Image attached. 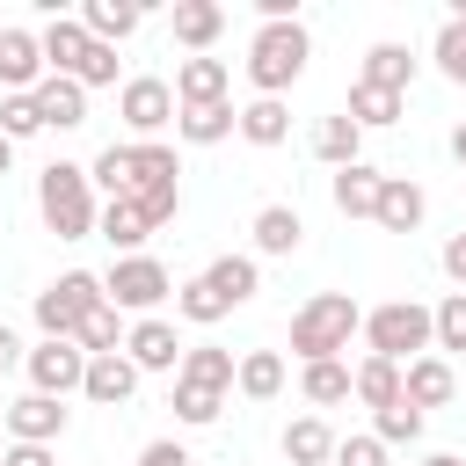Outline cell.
Wrapping results in <instances>:
<instances>
[{"mask_svg":"<svg viewBox=\"0 0 466 466\" xmlns=\"http://www.w3.org/2000/svg\"><path fill=\"white\" fill-rule=\"evenodd\" d=\"M357 328H364V306H357L350 291H313V299L291 313V350H299V364H328V357L350 350Z\"/></svg>","mask_w":466,"mask_h":466,"instance_id":"cell-1","label":"cell"},{"mask_svg":"<svg viewBox=\"0 0 466 466\" xmlns=\"http://www.w3.org/2000/svg\"><path fill=\"white\" fill-rule=\"evenodd\" d=\"M36 211H44V226H51L58 240H87V233L102 226L95 182H87V167H73V160H51V167L36 175Z\"/></svg>","mask_w":466,"mask_h":466,"instance_id":"cell-2","label":"cell"},{"mask_svg":"<svg viewBox=\"0 0 466 466\" xmlns=\"http://www.w3.org/2000/svg\"><path fill=\"white\" fill-rule=\"evenodd\" d=\"M364 350L386 357V364H415V357L437 350V313L422 299H386V306L364 313Z\"/></svg>","mask_w":466,"mask_h":466,"instance_id":"cell-3","label":"cell"},{"mask_svg":"<svg viewBox=\"0 0 466 466\" xmlns=\"http://www.w3.org/2000/svg\"><path fill=\"white\" fill-rule=\"evenodd\" d=\"M306 58H313V36H306L299 22H262L255 44H248V80H255V95H284V87L306 73Z\"/></svg>","mask_w":466,"mask_h":466,"instance_id":"cell-4","label":"cell"},{"mask_svg":"<svg viewBox=\"0 0 466 466\" xmlns=\"http://www.w3.org/2000/svg\"><path fill=\"white\" fill-rule=\"evenodd\" d=\"M95 306H109V291H102L95 269H66L58 284H44V291H36V328H44V342H80V328H87Z\"/></svg>","mask_w":466,"mask_h":466,"instance_id":"cell-5","label":"cell"},{"mask_svg":"<svg viewBox=\"0 0 466 466\" xmlns=\"http://www.w3.org/2000/svg\"><path fill=\"white\" fill-rule=\"evenodd\" d=\"M102 291H109L116 313H138V320H146L160 299H175V277H167V262H153V255H116L109 277H102Z\"/></svg>","mask_w":466,"mask_h":466,"instance_id":"cell-6","label":"cell"},{"mask_svg":"<svg viewBox=\"0 0 466 466\" xmlns=\"http://www.w3.org/2000/svg\"><path fill=\"white\" fill-rule=\"evenodd\" d=\"M175 109H182V102H175V87H167V80H153V73H138V80H124V87H116V116H124V131H131L138 146H146V138H160V131L175 124Z\"/></svg>","mask_w":466,"mask_h":466,"instance_id":"cell-7","label":"cell"},{"mask_svg":"<svg viewBox=\"0 0 466 466\" xmlns=\"http://www.w3.org/2000/svg\"><path fill=\"white\" fill-rule=\"evenodd\" d=\"M22 371H29V393L66 400V393H80V386H87V350H80V342H36Z\"/></svg>","mask_w":466,"mask_h":466,"instance_id":"cell-8","label":"cell"},{"mask_svg":"<svg viewBox=\"0 0 466 466\" xmlns=\"http://www.w3.org/2000/svg\"><path fill=\"white\" fill-rule=\"evenodd\" d=\"M44 36L36 29H0V87L7 95H36L44 87Z\"/></svg>","mask_w":466,"mask_h":466,"instance_id":"cell-9","label":"cell"},{"mask_svg":"<svg viewBox=\"0 0 466 466\" xmlns=\"http://www.w3.org/2000/svg\"><path fill=\"white\" fill-rule=\"evenodd\" d=\"M124 357H131L138 371H182V335H175V320L146 313V320L124 335Z\"/></svg>","mask_w":466,"mask_h":466,"instance_id":"cell-10","label":"cell"},{"mask_svg":"<svg viewBox=\"0 0 466 466\" xmlns=\"http://www.w3.org/2000/svg\"><path fill=\"white\" fill-rule=\"evenodd\" d=\"M58 430H66V400H51V393L7 400V444H51Z\"/></svg>","mask_w":466,"mask_h":466,"instance_id":"cell-11","label":"cell"},{"mask_svg":"<svg viewBox=\"0 0 466 466\" xmlns=\"http://www.w3.org/2000/svg\"><path fill=\"white\" fill-rule=\"evenodd\" d=\"M36 36H44V66L66 73V80H80V66H87V51H95V36L80 29V15H51Z\"/></svg>","mask_w":466,"mask_h":466,"instance_id":"cell-12","label":"cell"},{"mask_svg":"<svg viewBox=\"0 0 466 466\" xmlns=\"http://www.w3.org/2000/svg\"><path fill=\"white\" fill-rule=\"evenodd\" d=\"M400 393H408L422 415H430V408H444V400L459 393V371H451V357H437V350H430V357L400 364Z\"/></svg>","mask_w":466,"mask_h":466,"instance_id":"cell-13","label":"cell"},{"mask_svg":"<svg viewBox=\"0 0 466 466\" xmlns=\"http://www.w3.org/2000/svg\"><path fill=\"white\" fill-rule=\"evenodd\" d=\"M226 87H233V66H226V58H182V66H175V102H182V109L226 102Z\"/></svg>","mask_w":466,"mask_h":466,"instance_id":"cell-14","label":"cell"},{"mask_svg":"<svg viewBox=\"0 0 466 466\" xmlns=\"http://www.w3.org/2000/svg\"><path fill=\"white\" fill-rule=\"evenodd\" d=\"M36 116H44V131H80V124H87V87L66 80V73H44V87H36Z\"/></svg>","mask_w":466,"mask_h":466,"instance_id":"cell-15","label":"cell"},{"mask_svg":"<svg viewBox=\"0 0 466 466\" xmlns=\"http://www.w3.org/2000/svg\"><path fill=\"white\" fill-rule=\"evenodd\" d=\"M95 408H124L131 393H138V364L124 357V350H109V357H87V386H80Z\"/></svg>","mask_w":466,"mask_h":466,"instance_id":"cell-16","label":"cell"},{"mask_svg":"<svg viewBox=\"0 0 466 466\" xmlns=\"http://www.w3.org/2000/svg\"><path fill=\"white\" fill-rule=\"evenodd\" d=\"M167 29H175V44H182V51H197V58H204V51L218 44V29H226V7H218V0H175Z\"/></svg>","mask_w":466,"mask_h":466,"instance_id":"cell-17","label":"cell"},{"mask_svg":"<svg viewBox=\"0 0 466 466\" xmlns=\"http://www.w3.org/2000/svg\"><path fill=\"white\" fill-rule=\"evenodd\" d=\"M328 189H335V211H342V218H371V211H379L386 175H379L371 160H350V167H335V182H328Z\"/></svg>","mask_w":466,"mask_h":466,"instance_id":"cell-18","label":"cell"},{"mask_svg":"<svg viewBox=\"0 0 466 466\" xmlns=\"http://www.w3.org/2000/svg\"><path fill=\"white\" fill-rule=\"evenodd\" d=\"M422 211H430V197H422V182H408V175H386V189H379V226L386 233H415L422 226Z\"/></svg>","mask_w":466,"mask_h":466,"instance_id":"cell-19","label":"cell"},{"mask_svg":"<svg viewBox=\"0 0 466 466\" xmlns=\"http://www.w3.org/2000/svg\"><path fill=\"white\" fill-rule=\"evenodd\" d=\"M116 255H146V240H153V218L131 204V197H116V204H102V226H95Z\"/></svg>","mask_w":466,"mask_h":466,"instance_id":"cell-20","label":"cell"},{"mask_svg":"<svg viewBox=\"0 0 466 466\" xmlns=\"http://www.w3.org/2000/svg\"><path fill=\"white\" fill-rule=\"evenodd\" d=\"M175 379H189V386H211V393H233V379H240V357L233 350H218V342H197V350H182V371Z\"/></svg>","mask_w":466,"mask_h":466,"instance_id":"cell-21","label":"cell"},{"mask_svg":"<svg viewBox=\"0 0 466 466\" xmlns=\"http://www.w3.org/2000/svg\"><path fill=\"white\" fill-rule=\"evenodd\" d=\"M335 430L320 422V415H299V422H284V459L291 466H335Z\"/></svg>","mask_w":466,"mask_h":466,"instance_id":"cell-22","label":"cell"},{"mask_svg":"<svg viewBox=\"0 0 466 466\" xmlns=\"http://www.w3.org/2000/svg\"><path fill=\"white\" fill-rule=\"evenodd\" d=\"M233 131H240V109H233V102L175 109V138H189V146H218V138H233Z\"/></svg>","mask_w":466,"mask_h":466,"instance_id":"cell-23","label":"cell"},{"mask_svg":"<svg viewBox=\"0 0 466 466\" xmlns=\"http://www.w3.org/2000/svg\"><path fill=\"white\" fill-rule=\"evenodd\" d=\"M299 240H306V218L291 204H262L255 211V255H299Z\"/></svg>","mask_w":466,"mask_h":466,"instance_id":"cell-24","label":"cell"},{"mask_svg":"<svg viewBox=\"0 0 466 466\" xmlns=\"http://www.w3.org/2000/svg\"><path fill=\"white\" fill-rule=\"evenodd\" d=\"M357 80H364V87H386V95H408V80H415V58H408V44H371Z\"/></svg>","mask_w":466,"mask_h":466,"instance_id":"cell-25","label":"cell"},{"mask_svg":"<svg viewBox=\"0 0 466 466\" xmlns=\"http://www.w3.org/2000/svg\"><path fill=\"white\" fill-rule=\"evenodd\" d=\"M240 138H248V146H284V138H291V109H284V95H255V102L240 109Z\"/></svg>","mask_w":466,"mask_h":466,"instance_id":"cell-26","label":"cell"},{"mask_svg":"<svg viewBox=\"0 0 466 466\" xmlns=\"http://www.w3.org/2000/svg\"><path fill=\"white\" fill-rule=\"evenodd\" d=\"M204 284H211L226 306H248V299L262 291V269H255V255H218V262L204 269Z\"/></svg>","mask_w":466,"mask_h":466,"instance_id":"cell-27","label":"cell"},{"mask_svg":"<svg viewBox=\"0 0 466 466\" xmlns=\"http://www.w3.org/2000/svg\"><path fill=\"white\" fill-rule=\"evenodd\" d=\"M299 393H306L313 408H342V400L357 393V371H350L342 357H328V364H306V371H299Z\"/></svg>","mask_w":466,"mask_h":466,"instance_id":"cell-28","label":"cell"},{"mask_svg":"<svg viewBox=\"0 0 466 466\" xmlns=\"http://www.w3.org/2000/svg\"><path fill=\"white\" fill-rule=\"evenodd\" d=\"M80 29H87L95 44H109V51H116V44L138 29V7H131V0H87V7H80Z\"/></svg>","mask_w":466,"mask_h":466,"instance_id":"cell-29","label":"cell"},{"mask_svg":"<svg viewBox=\"0 0 466 466\" xmlns=\"http://www.w3.org/2000/svg\"><path fill=\"white\" fill-rule=\"evenodd\" d=\"M400 109H408V95H386V87H364V80H357L342 116H350L357 131H386V124H400Z\"/></svg>","mask_w":466,"mask_h":466,"instance_id":"cell-30","label":"cell"},{"mask_svg":"<svg viewBox=\"0 0 466 466\" xmlns=\"http://www.w3.org/2000/svg\"><path fill=\"white\" fill-rule=\"evenodd\" d=\"M313 160H328V167L364 160V131H357L350 116H320V124H313Z\"/></svg>","mask_w":466,"mask_h":466,"instance_id":"cell-31","label":"cell"},{"mask_svg":"<svg viewBox=\"0 0 466 466\" xmlns=\"http://www.w3.org/2000/svg\"><path fill=\"white\" fill-rule=\"evenodd\" d=\"M87 182H95V189H109V204H116V197H131V189H138V153H131V146H102V153H95V167H87Z\"/></svg>","mask_w":466,"mask_h":466,"instance_id":"cell-32","label":"cell"},{"mask_svg":"<svg viewBox=\"0 0 466 466\" xmlns=\"http://www.w3.org/2000/svg\"><path fill=\"white\" fill-rule=\"evenodd\" d=\"M357 400L379 415V408H400L408 393H400V364H386V357H364L357 364Z\"/></svg>","mask_w":466,"mask_h":466,"instance_id":"cell-33","label":"cell"},{"mask_svg":"<svg viewBox=\"0 0 466 466\" xmlns=\"http://www.w3.org/2000/svg\"><path fill=\"white\" fill-rule=\"evenodd\" d=\"M233 386H240L248 400H277V393H284V357H277V350H248Z\"/></svg>","mask_w":466,"mask_h":466,"instance_id":"cell-34","label":"cell"},{"mask_svg":"<svg viewBox=\"0 0 466 466\" xmlns=\"http://www.w3.org/2000/svg\"><path fill=\"white\" fill-rule=\"evenodd\" d=\"M175 313H182L189 328H218V320H226L233 306H226V299H218V291H211L204 277H189V284H175Z\"/></svg>","mask_w":466,"mask_h":466,"instance_id":"cell-35","label":"cell"},{"mask_svg":"<svg viewBox=\"0 0 466 466\" xmlns=\"http://www.w3.org/2000/svg\"><path fill=\"white\" fill-rule=\"evenodd\" d=\"M430 58H437V73L451 80V87H466V22H437V44H430Z\"/></svg>","mask_w":466,"mask_h":466,"instance_id":"cell-36","label":"cell"},{"mask_svg":"<svg viewBox=\"0 0 466 466\" xmlns=\"http://www.w3.org/2000/svg\"><path fill=\"white\" fill-rule=\"evenodd\" d=\"M371 437H379L386 451H393V444H415V437H422V408H415V400H400V408H379V415H371Z\"/></svg>","mask_w":466,"mask_h":466,"instance_id":"cell-37","label":"cell"},{"mask_svg":"<svg viewBox=\"0 0 466 466\" xmlns=\"http://www.w3.org/2000/svg\"><path fill=\"white\" fill-rule=\"evenodd\" d=\"M218 408H226V393H211V386H189V379H175V415H182L189 430L218 422Z\"/></svg>","mask_w":466,"mask_h":466,"instance_id":"cell-38","label":"cell"},{"mask_svg":"<svg viewBox=\"0 0 466 466\" xmlns=\"http://www.w3.org/2000/svg\"><path fill=\"white\" fill-rule=\"evenodd\" d=\"M44 116H36V95H0V138H36Z\"/></svg>","mask_w":466,"mask_h":466,"instance_id":"cell-39","label":"cell"},{"mask_svg":"<svg viewBox=\"0 0 466 466\" xmlns=\"http://www.w3.org/2000/svg\"><path fill=\"white\" fill-rule=\"evenodd\" d=\"M80 350H87V357H109V350H124L116 306H95V313H87V328H80Z\"/></svg>","mask_w":466,"mask_h":466,"instance_id":"cell-40","label":"cell"},{"mask_svg":"<svg viewBox=\"0 0 466 466\" xmlns=\"http://www.w3.org/2000/svg\"><path fill=\"white\" fill-rule=\"evenodd\" d=\"M430 313H437V350H466V291H444Z\"/></svg>","mask_w":466,"mask_h":466,"instance_id":"cell-41","label":"cell"},{"mask_svg":"<svg viewBox=\"0 0 466 466\" xmlns=\"http://www.w3.org/2000/svg\"><path fill=\"white\" fill-rule=\"evenodd\" d=\"M335 466H386V444L364 430V437H342L335 444Z\"/></svg>","mask_w":466,"mask_h":466,"instance_id":"cell-42","label":"cell"},{"mask_svg":"<svg viewBox=\"0 0 466 466\" xmlns=\"http://www.w3.org/2000/svg\"><path fill=\"white\" fill-rule=\"evenodd\" d=\"M138 466H189V451H182L175 437H153V444L138 451Z\"/></svg>","mask_w":466,"mask_h":466,"instance_id":"cell-43","label":"cell"},{"mask_svg":"<svg viewBox=\"0 0 466 466\" xmlns=\"http://www.w3.org/2000/svg\"><path fill=\"white\" fill-rule=\"evenodd\" d=\"M437 262H444V277H451V284H459V291H466V233H451V240H444V255H437Z\"/></svg>","mask_w":466,"mask_h":466,"instance_id":"cell-44","label":"cell"},{"mask_svg":"<svg viewBox=\"0 0 466 466\" xmlns=\"http://www.w3.org/2000/svg\"><path fill=\"white\" fill-rule=\"evenodd\" d=\"M0 466H51V444H7Z\"/></svg>","mask_w":466,"mask_h":466,"instance_id":"cell-45","label":"cell"},{"mask_svg":"<svg viewBox=\"0 0 466 466\" xmlns=\"http://www.w3.org/2000/svg\"><path fill=\"white\" fill-rule=\"evenodd\" d=\"M15 364H29V350H22V335L0 320V371H15Z\"/></svg>","mask_w":466,"mask_h":466,"instance_id":"cell-46","label":"cell"},{"mask_svg":"<svg viewBox=\"0 0 466 466\" xmlns=\"http://www.w3.org/2000/svg\"><path fill=\"white\" fill-rule=\"evenodd\" d=\"M451 160L466 167V124H451Z\"/></svg>","mask_w":466,"mask_h":466,"instance_id":"cell-47","label":"cell"},{"mask_svg":"<svg viewBox=\"0 0 466 466\" xmlns=\"http://www.w3.org/2000/svg\"><path fill=\"white\" fill-rule=\"evenodd\" d=\"M422 466H466V459H459V451H430Z\"/></svg>","mask_w":466,"mask_h":466,"instance_id":"cell-48","label":"cell"},{"mask_svg":"<svg viewBox=\"0 0 466 466\" xmlns=\"http://www.w3.org/2000/svg\"><path fill=\"white\" fill-rule=\"evenodd\" d=\"M7 160H15V138H0V175H7Z\"/></svg>","mask_w":466,"mask_h":466,"instance_id":"cell-49","label":"cell"},{"mask_svg":"<svg viewBox=\"0 0 466 466\" xmlns=\"http://www.w3.org/2000/svg\"><path fill=\"white\" fill-rule=\"evenodd\" d=\"M0 459H7V444H0Z\"/></svg>","mask_w":466,"mask_h":466,"instance_id":"cell-50","label":"cell"}]
</instances>
